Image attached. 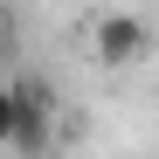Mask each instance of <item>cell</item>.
<instances>
[{"label":"cell","mask_w":159,"mask_h":159,"mask_svg":"<svg viewBox=\"0 0 159 159\" xmlns=\"http://www.w3.org/2000/svg\"><path fill=\"white\" fill-rule=\"evenodd\" d=\"M56 145V90L42 76H14V131H7V152L21 159H48Z\"/></svg>","instance_id":"obj_1"},{"label":"cell","mask_w":159,"mask_h":159,"mask_svg":"<svg viewBox=\"0 0 159 159\" xmlns=\"http://www.w3.org/2000/svg\"><path fill=\"white\" fill-rule=\"evenodd\" d=\"M145 48H152V28L139 14H97V28H90V56L104 69H131V62H145Z\"/></svg>","instance_id":"obj_2"},{"label":"cell","mask_w":159,"mask_h":159,"mask_svg":"<svg viewBox=\"0 0 159 159\" xmlns=\"http://www.w3.org/2000/svg\"><path fill=\"white\" fill-rule=\"evenodd\" d=\"M7 131H14V83H0V145H7Z\"/></svg>","instance_id":"obj_3"}]
</instances>
